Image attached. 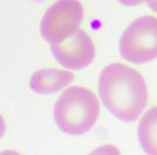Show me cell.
Returning <instances> with one entry per match:
<instances>
[{"mask_svg": "<svg viewBox=\"0 0 157 155\" xmlns=\"http://www.w3.org/2000/svg\"><path fill=\"white\" fill-rule=\"evenodd\" d=\"M99 95L105 107L123 122H135L148 100L141 73L121 63L107 66L99 76Z\"/></svg>", "mask_w": 157, "mask_h": 155, "instance_id": "6da1fadb", "label": "cell"}, {"mask_svg": "<svg viewBox=\"0 0 157 155\" xmlns=\"http://www.w3.org/2000/svg\"><path fill=\"white\" fill-rule=\"evenodd\" d=\"M99 111V101L92 91L73 86L59 96L54 107V118L63 133L82 135L93 128Z\"/></svg>", "mask_w": 157, "mask_h": 155, "instance_id": "7a4b0ae2", "label": "cell"}, {"mask_svg": "<svg viewBox=\"0 0 157 155\" xmlns=\"http://www.w3.org/2000/svg\"><path fill=\"white\" fill-rule=\"evenodd\" d=\"M121 56L132 64H145L157 58V17L135 20L120 40Z\"/></svg>", "mask_w": 157, "mask_h": 155, "instance_id": "3957f363", "label": "cell"}, {"mask_svg": "<svg viewBox=\"0 0 157 155\" xmlns=\"http://www.w3.org/2000/svg\"><path fill=\"white\" fill-rule=\"evenodd\" d=\"M122 5L127 6V7H133V6H138L140 3L144 2L146 0H118Z\"/></svg>", "mask_w": 157, "mask_h": 155, "instance_id": "ba28073f", "label": "cell"}, {"mask_svg": "<svg viewBox=\"0 0 157 155\" xmlns=\"http://www.w3.org/2000/svg\"><path fill=\"white\" fill-rule=\"evenodd\" d=\"M6 133V123H5V120L1 115H0V138L3 137Z\"/></svg>", "mask_w": 157, "mask_h": 155, "instance_id": "30bf717a", "label": "cell"}, {"mask_svg": "<svg viewBox=\"0 0 157 155\" xmlns=\"http://www.w3.org/2000/svg\"><path fill=\"white\" fill-rule=\"evenodd\" d=\"M83 16V6L80 1L58 0L42 17V37L51 44L65 41L78 29Z\"/></svg>", "mask_w": 157, "mask_h": 155, "instance_id": "277c9868", "label": "cell"}, {"mask_svg": "<svg viewBox=\"0 0 157 155\" xmlns=\"http://www.w3.org/2000/svg\"><path fill=\"white\" fill-rule=\"evenodd\" d=\"M74 74L68 70L41 69L35 72L30 79V87L37 94H52L69 85Z\"/></svg>", "mask_w": 157, "mask_h": 155, "instance_id": "8992f818", "label": "cell"}, {"mask_svg": "<svg viewBox=\"0 0 157 155\" xmlns=\"http://www.w3.org/2000/svg\"><path fill=\"white\" fill-rule=\"evenodd\" d=\"M146 3L151 10L157 13V0H146Z\"/></svg>", "mask_w": 157, "mask_h": 155, "instance_id": "9c48e42d", "label": "cell"}, {"mask_svg": "<svg viewBox=\"0 0 157 155\" xmlns=\"http://www.w3.org/2000/svg\"><path fill=\"white\" fill-rule=\"evenodd\" d=\"M138 139L144 152L157 155V107L148 109L140 118Z\"/></svg>", "mask_w": 157, "mask_h": 155, "instance_id": "52a82bcc", "label": "cell"}, {"mask_svg": "<svg viewBox=\"0 0 157 155\" xmlns=\"http://www.w3.org/2000/svg\"><path fill=\"white\" fill-rule=\"evenodd\" d=\"M51 50L63 67L71 70L87 67L94 60L96 53L94 42L83 29H78L65 41L52 43Z\"/></svg>", "mask_w": 157, "mask_h": 155, "instance_id": "5b68a950", "label": "cell"}]
</instances>
